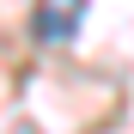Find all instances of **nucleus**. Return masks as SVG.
<instances>
[{"label": "nucleus", "instance_id": "nucleus-1", "mask_svg": "<svg viewBox=\"0 0 134 134\" xmlns=\"http://www.w3.org/2000/svg\"><path fill=\"white\" fill-rule=\"evenodd\" d=\"M79 18H85V0H37V18H31V31H37V43H67L79 31Z\"/></svg>", "mask_w": 134, "mask_h": 134}, {"label": "nucleus", "instance_id": "nucleus-2", "mask_svg": "<svg viewBox=\"0 0 134 134\" xmlns=\"http://www.w3.org/2000/svg\"><path fill=\"white\" fill-rule=\"evenodd\" d=\"M12 134H37V128H12Z\"/></svg>", "mask_w": 134, "mask_h": 134}]
</instances>
